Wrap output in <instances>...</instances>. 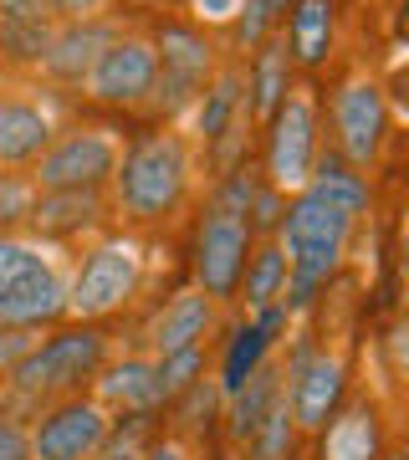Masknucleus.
Returning <instances> with one entry per match:
<instances>
[{"instance_id":"obj_35","label":"nucleus","mask_w":409,"mask_h":460,"mask_svg":"<svg viewBox=\"0 0 409 460\" xmlns=\"http://www.w3.org/2000/svg\"><path fill=\"white\" fill-rule=\"evenodd\" d=\"M138 460H190V450H184V440L180 435H159V440L148 445Z\"/></svg>"},{"instance_id":"obj_16","label":"nucleus","mask_w":409,"mask_h":460,"mask_svg":"<svg viewBox=\"0 0 409 460\" xmlns=\"http://www.w3.org/2000/svg\"><path fill=\"white\" fill-rule=\"evenodd\" d=\"M210 328H215V302L200 287H190V292H174L159 313L148 317L144 332H138V348H144L148 358H164V353L205 343Z\"/></svg>"},{"instance_id":"obj_34","label":"nucleus","mask_w":409,"mask_h":460,"mask_svg":"<svg viewBox=\"0 0 409 460\" xmlns=\"http://www.w3.org/2000/svg\"><path fill=\"white\" fill-rule=\"evenodd\" d=\"M190 11L200 21H236L241 16V0H190Z\"/></svg>"},{"instance_id":"obj_17","label":"nucleus","mask_w":409,"mask_h":460,"mask_svg":"<svg viewBox=\"0 0 409 460\" xmlns=\"http://www.w3.org/2000/svg\"><path fill=\"white\" fill-rule=\"evenodd\" d=\"M113 26L108 21H62L57 31H51V47L47 57H41V77L57 87H82L87 83V72H93V62H98V51L113 41Z\"/></svg>"},{"instance_id":"obj_6","label":"nucleus","mask_w":409,"mask_h":460,"mask_svg":"<svg viewBox=\"0 0 409 460\" xmlns=\"http://www.w3.org/2000/svg\"><path fill=\"white\" fill-rule=\"evenodd\" d=\"M118 133L93 128V123H72L51 138V148L36 159L31 180L36 190H108L118 169Z\"/></svg>"},{"instance_id":"obj_20","label":"nucleus","mask_w":409,"mask_h":460,"mask_svg":"<svg viewBox=\"0 0 409 460\" xmlns=\"http://www.w3.org/2000/svg\"><path fill=\"white\" fill-rule=\"evenodd\" d=\"M251 98V118H271L281 108V98L292 93V47H287V36H266L262 41V57L251 66V87H245Z\"/></svg>"},{"instance_id":"obj_14","label":"nucleus","mask_w":409,"mask_h":460,"mask_svg":"<svg viewBox=\"0 0 409 460\" xmlns=\"http://www.w3.org/2000/svg\"><path fill=\"white\" fill-rule=\"evenodd\" d=\"M343 384H348V368L338 353H327V348L323 353H302L292 363V384H287V404H292L297 429H317L323 435V425L343 404Z\"/></svg>"},{"instance_id":"obj_12","label":"nucleus","mask_w":409,"mask_h":460,"mask_svg":"<svg viewBox=\"0 0 409 460\" xmlns=\"http://www.w3.org/2000/svg\"><path fill=\"white\" fill-rule=\"evenodd\" d=\"M113 226V205L108 190H41L31 205V230L41 246H77V241H98V230Z\"/></svg>"},{"instance_id":"obj_19","label":"nucleus","mask_w":409,"mask_h":460,"mask_svg":"<svg viewBox=\"0 0 409 460\" xmlns=\"http://www.w3.org/2000/svg\"><path fill=\"white\" fill-rule=\"evenodd\" d=\"M287 307H262L256 313V323H245V328H236V338H230V348H226V363H220V394H236L245 378L262 368V358L271 353V343H277V332L287 328Z\"/></svg>"},{"instance_id":"obj_21","label":"nucleus","mask_w":409,"mask_h":460,"mask_svg":"<svg viewBox=\"0 0 409 460\" xmlns=\"http://www.w3.org/2000/svg\"><path fill=\"white\" fill-rule=\"evenodd\" d=\"M378 425L369 404H353L348 414H333L323 425V460H374Z\"/></svg>"},{"instance_id":"obj_43","label":"nucleus","mask_w":409,"mask_h":460,"mask_svg":"<svg viewBox=\"0 0 409 460\" xmlns=\"http://www.w3.org/2000/svg\"><path fill=\"white\" fill-rule=\"evenodd\" d=\"M292 460H297V456H292Z\"/></svg>"},{"instance_id":"obj_38","label":"nucleus","mask_w":409,"mask_h":460,"mask_svg":"<svg viewBox=\"0 0 409 460\" xmlns=\"http://www.w3.org/2000/svg\"><path fill=\"white\" fill-rule=\"evenodd\" d=\"M93 460H138V450H133V445H108V450H102V456H93Z\"/></svg>"},{"instance_id":"obj_32","label":"nucleus","mask_w":409,"mask_h":460,"mask_svg":"<svg viewBox=\"0 0 409 460\" xmlns=\"http://www.w3.org/2000/svg\"><path fill=\"white\" fill-rule=\"evenodd\" d=\"M108 5H113V0H47V11L57 16V26H62V21H102Z\"/></svg>"},{"instance_id":"obj_40","label":"nucleus","mask_w":409,"mask_h":460,"mask_svg":"<svg viewBox=\"0 0 409 460\" xmlns=\"http://www.w3.org/2000/svg\"><path fill=\"white\" fill-rule=\"evenodd\" d=\"M405 31H409V0H405Z\"/></svg>"},{"instance_id":"obj_9","label":"nucleus","mask_w":409,"mask_h":460,"mask_svg":"<svg viewBox=\"0 0 409 460\" xmlns=\"http://www.w3.org/2000/svg\"><path fill=\"white\" fill-rule=\"evenodd\" d=\"M251 261V226L241 215H230L226 205H210L200 215V235H195V287L210 302H236Z\"/></svg>"},{"instance_id":"obj_30","label":"nucleus","mask_w":409,"mask_h":460,"mask_svg":"<svg viewBox=\"0 0 409 460\" xmlns=\"http://www.w3.org/2000/svg\"><path fill=\"white\" fill-rule=\"evenodd\" d=\"M0 460H31V425L5 399H0Z\"/></svg>"},{"instance_id":"obj_3","label":"nucleus","mask_w":409,"mask_h":460,"mask_svg":"<svg viewBox=\"0 0 409 460\" xmlns=\"http://www.w3.org/2000/svg\"><path fill=\"white\" fill-rule=\"evenodd\" d=\"M190 174H195V159L174 128H148L129 138V148L118 154L113 184H108L113 220H123L129 230H159L164 220L180 215L190 195Z\"/></svg>"},{"instance_id":"obj_33","label":"nucleus","mask_w":409,"mask_h":460,"mask_svg":"<svg viewBox=\"0 0 409 460\" xmlns=\"http://www.w3.org/2000/svg\"><path fill=\"white\" fill-rule=\"evenodd\" d=\"M0 21H26V26H57L47 0H0Z\"/></svg>"},{"instance_id":"obj_24","label":"nucleus","mask_w":409,"mask_h":460,"mask_svg":"<svg viewBox=\"0 0 409 460\" xmlns=\"http://www.w3.org/2000/svg\"><path fill=\"white\" fill-rule=\"evenodd\" d=\"M287 251L281 241H266L262 251H251V261H245V277H241V292H245V307L251 313H262V307H277V296L287 292Z\"/></svg>"},{"instance_id":"obj_27","label":"nucleus","mask_w":409,"mask_h":460,"mask_svg":"<svg viewBox=\"0 0 409 460\" xmlns=\"http://www.w3.org/2000/svg\"><path fill=\"white\" fill-rule=\"evenodd\" d=\"M36 195L41 190L26 169H0V235H26Z\"/></svg>"},{"instance_id":"obj_10","label":"nucleus","mask_w":409,"mask_h":460,"mask_svg":"<svg viewBox=\"0 0 409 460\" xmlns=\"http://www.w3.org/2000/svg\"><path fill=\"white\" fill-rule=\"evenodd\" d=\"M154 77H159L154 41H144V36H113L98 51L82 93L93 102H102V108H144V102H154Z\"/></svg>"},{"instance_id":"obj_22","label":"nucleus","mask_w":409,"mask_h":460,"mask_svg":"<svg viewBox=\"0 0 409 460\" xmlns=\"http://www.w3.org/2000/svg\"><path fill=\"white\" fill-rule=\"evenodd\" d=\"M281 394H287V389H281V374L271 368V363H262V368L245 378L236 394H230V435L245 445L251 435H256V425L271 414V404H277Z\"/></svg>"},{"instance_id":"obj_36","label":"nucleus","mask_w":409,"mask_h":460,"mask_svg":"<svg viewBox=\"0 0 409 460\" xmlns=\"http://www.w3.org/2000/svg\"><path fill=\"white\" fill-rule=\"evenodd\" d=\"M389 353H394V368H399V374H409V317H405V323H394Z\"/></svg>"},{"instance_id":"obj_23","label":"nucleus","mask_w":409,"mask_h":460,"mask_svg":"<svg viewBox=\"0 0 409 460\" xmlns=\"http://www.w3.org/2000/svg\"><path fill=\"white\" fill-rule=\"evenodd\" d=\"M241 108H245V77H241V66H226L220 77H210L205 98L195 102L200 138H205V144H215V138H220L236 118H241Z\"/></svg>"},{"instance_id":"obj_25","label":"nucleus","mask_w":409,"mask_h":460,"mask_svg":"<svg viewBox=\"0 0 409 460\" xmlns=\"http://www.w3.org/2000/svg\"><path fill=\"white\" fill-rule=\"evenodd\" d=\"M327 41H333V0H297L292 11V57L297 62L317 66L327 57Z\"/></svg>"},{"instance_id":"obj_31","label":"nucleus","mask_w":409,"mask_h":460,"mask_svg":"<svg viewBox=\"0 0 409 460\" xmlns=\"http://www.w3.org/2000/svg\"><path fill=\"white\" fill-rule=\"evenodd\" d=\"M36 338H41V332H26V328H0V384H5V378H11V368H16V363L36 348Z\"/></svg>"},{"instance_id":"obj_41","label":"nucleus","mask_w":409,"mask_h":460,"mask_svg":"<svg viewBox=\"0 0 409 460\" xmlns=\"http://www.w3.org/2000/svg\"><path fill=\"white\" fill-rule=\"evenodd\" d=\"M384 460H409V456H384Z\"/></svg>"},{"instance_id":"obj_18","label":"nucleus","mask_w":409,"mask_h":460,"mask_svg":"<svg viewBox=\"0 0 409 460\" xmlns=\"http://www.w3.org/2000/svg\"><path fill=\"white\" fill-rule=\"evenodd\" d=\"M384 118H389V108H384V87L378 83L359 77V83H348L338 93V144H343L348 164L369 169V159L384 144Z\"/></svg>"},{"instance_id":"obj_26","label":"nucleus","mask_w":409,"mask_h":460,"mask_svg":"<svg viewBox=\"0 0 409 460\" xmlns=\"http://www.w3.org/2000/svg\"><path fill=\"white\" fill-rule=\"evenodd\" d=\"M292 440H297V420L287 394H281L271 404V414L256 425V435L245 440V460H292Z\"/></svg>"},{"instance_id":"obj_2","label":"nucleus","mask_w":409,"mask_h":460,"mask_svg":"<svg viewBox=\"0 0 409 460\" xmlns=\"http://www.w3.org/2000/svg\"><path fill=\"white\" fill-rule=\"evenodd\" d=\"M113 358V338L102 332V323H57L47 338H36V348L11 368V378L0 384V399L36 420L41 410L77 399L93 389V378Z\"/></svg>"},{"instance_id":"obj_37","label":"nucleus","mask_w":409,"mask_h":460,"mask_svg":"<svg viewBox=\"0 0 409 460\" xmlns=\"http://www.w3.org/2000/svg\"><path fill=\"white\" fill-rule=\"evenodd\" d=\"M394 98H399V102H405V113H409V62H399V72H394Z\"/></svg>"},{"instance_id":"obj_29","label":"nucleus","mask_w":409,"mask_h":460,"mask_svg":"<svg viewBox=\"0 0 409 460\" xmlns=\"http://www.w3.org/2000/svg\"><path fill=\"white\" fill-rule=\"evenodd\" d=\"M281 5H292V0H245V5H241V31H236V41H241V47H262L266 31H271V21L281 16Z\"/></svg>"},{"instance_id":"obj_39","label":"nucleus","mask_w":409,"mask_h":460,"mask_svg":"<svg viewBox=\"0 0 409 460\" xmlns=\"http://www.w3.org/2000/svg\"><path fill=\"white\" fill-rule=\"evenodd\" d=\"M399 256H405V277H409V226H405V251Z\"/></svg>"},{"instance_id":"obj_1","label":"nucleus","mask_w":409,"mask_h":460,"mask_svg":"<svg viewBox=\"0 0 409 460\" xmlns=\"http://www.w3.org/2000/svg\"><path fill=\"white\" fill-rule=\"evenodd\" d=\"M369 205V184L363 174L343 164V159H317L312 164L307 190L297 195V205L281 215V251H287V292H281V307L287 313H302L312 307V296L323 287L338 261L348 251V235H353V220Z\"/></svg>"},{"instance_id":"obj_28","label":"nucleus","mask_w":409,"mask_h":460,"mask_svg":"<svg viewBox=\"0 0 409 460\" xmlns=\"http://www.w3.org/2000/svg\"><path fill=\"white\" fill-rule=\"evenodd\" d=\"M154 363H159L164 404H169V399H180L184 389H195L200 378H205V343L180 348V353H164V358H154Z\"/></svg>"},{"instance_id":"obj_4","label":"nucleus","mask_w":409,"mask_h":460,"mask_svg":"<svg viewBox=\"0 0 409 460\" xmlns=\"http://www.w3.org/2000/svg\"><path fill=\"white\" fill-rule=\"evenodd\" d=\"M67 323V271L31 235H0V328H57Z\"/></svg>"},{"instance_id":"obj_13","label":"nucleus","mask_w":409,"mask_h":460,"mask_svg":"<svg viewBox=\"0 0 409 460\" xmlns=\"http://www.w3.org/2000/svg\"><path fill=\"white\" fill-rule=\"evenodd\" d=\"M57 118L47 113V102L21 93V87H0V169H26L31 174L36 159L57 138Z\"/></svg>"},{"instance_id":"obj_15","label":"nucleus","mask_w":409,"mask_h":460,"mask_svg":"<svg viewBox=\"0 0 409 460\" xmlns=\"http://www.w3.org/2000/svg\"><path fill=\"white\" fill-rule=\"evenodd\" d=\"M87 394L98 399L113 420H129V414H148L164 404V384H159V363L148 353H123V358H108L93 389Z\"/></svg>"},{"instance_id":"obj_8","label":"nucleus","mask_w":409,"mask_h":460,"mask_svg":"<svg viewBox=\"0 0 409 460\" xmlns=\"http://www.w3.org/2000/svg\"><path fill=\"white\" fill-rule=\"evenodd\" d=\"M108 445H113V414L93 394L51 404L31 425V460H93Z\"/></svg>"},{"instance_id":"obj_11","label":"nucleus","mask_w":409,"mask_h":460,"mask_svg":"<svg viewBox=\"0 0 409 460\" xmlns=\"http://www.w3.org/2000/svg\"><path fill=\"white\" fill-rule=\"evenodd\" d=\"M312 164H317V108L307 93H287L271 113V138H266L271 190H307Z\"/></svg>"},{"instance_id":"obj_5","label":"nucleus","mask_w":409,"mask_h":460,"mask_svg":"<svg viewBox=\"0 0 409 460\" xmlns=\"http://www.w3.org/2000/svg\"><path fill=\"white\" fill-rule=\"evenodd\" d=\"M144 292V251L133 235H98L82 246L77 271L67 277V317L108 323Z\"/></svg>"},{"instance_id":"obj_42","label":"nucleus","mask_w":409,"mask_h":460,"mask_svg":"<svg viewBox=\"0 0 409 460\" xmlns=\"http://www.w3.org/2000/svg\"><path fill=\"white\" fill-rule=\"evenodd\" d=\"M405 226H409V210H405Z\"/></svg>"},{"instance_id":"obj_7","label":"nucleus","mask_w":409,"mask_h":460,"mask_svg":"<svg viewBox=\"0 0 409 460\" xmlns=\"http://www.w3.org/2000/svg\"><path fill=\"white\" fill-rule=\"evenodd\" d=\"M154 62H159V77H154V108H159L164 118L190 113V108L205 98V87H210V77H215V47L195 31V26H180V21L159 26Z\"/></svg>"}]
</instances>
